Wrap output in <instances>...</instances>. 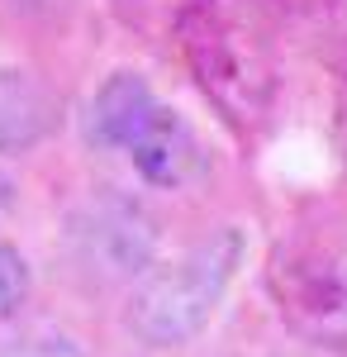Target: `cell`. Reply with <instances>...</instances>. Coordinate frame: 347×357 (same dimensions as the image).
<instances>
[{
    "mask_svg": "<svg viewBox=\"0 0 347 357\" xmlns=\"http://www.w3.org/2000/svg\"><path fill=\"white\" fill-rule=\"evenodd\" d=\"M242 262V229H214L171 262H153L129 301V329L148 348H181L210 324Z\"/></svg>",
    "mask_w": 347,
    "mask_h": 357,
    "instance_id": "obj_2",
    "label": "cell"
},
{
    "mask_svg": "<svg viewBox=\"0 0 347 357\" xmlns=\"http://www.w3.org/2000/svg\"><path fill=\"white\" fill-rule=\"evenodd\" d=\"M291 5H300V10H314V5H333V0H291Z\"/></svg>",
    "mask_w": 347,
    "mask_h": 357,
    "instance_id": "obj_11",
    "label": "cell"
},
{
    "mask_svg": "<svg viewBox=\"0 0 347 357\" xmlns=\"http://www.w3.org/2000/svg\"><path fill=\"white\" fill-rule=\"evenodd\" d=\"M0 357H86L77 348V338L57 329H33V333H15L10 343H0Z\"/></svg>",
    "mask_w": 347,
    "mask_h": 357,
    "instance_id": "obj_8",
    "label": "cell"
},
{
    "mask_svg": "<svg viewBox=\"0 0 347 357\" xmlns=\"http://www.w3.org/2000/svg\"><path fill=\"white\" fill-rule=\"evenodd\" d=\"M109 5L143 38H176V29L186 24L195 10H205L210 0H109Z\"/></svg>",
    "mask_w": 347,
    "mask_h": 357,
    "instance_id": "obj_7",
    "label": "cell"
},
{
    "mask_svg": "<svg viewBox=\"0 0 347 357\" xmlns=\"http://www.w3.org/2000/svg\"><path fill=\"white\" fill-rule=\"evenodd\" d=\"M29 296V267L10 243H0V319H10Z\"/></svg>",
    "mask_w": 347,
    "mask_h": 357,
    "instance_id": "obj_9",
    "label": "cell"
},
{
    "mask_svg": "<svg viewBox=\"0 0 347 357\" xmlns=\"http://www.w3.org/2000/svg\"><path fill=\"white\" fill-rule=\"evenodd\" d=\"M176 43L190 77L214 100V110L238 129H257L276 100V57H271L262 29L242 10L210 0L176 29Z\"/></svg>",
    "mask_w": 347,
    "mask_h": 357,
    "instance_id": "obj_1",
    "label": "cell"
},
{
    "mask_svg": "<svg viewBox=\"0 0 347 357\" xmlns=\"http://www.w3.org/2000/svg\"><path fill=\"white\" fill-rule=\"evenodd\" d=\"M57 96L20 67L0 72V153H24L57 129Z\"/></svg>",
    "mask_w": 347,
    "mask_h": 357,
    "instance_id": "obj_6",
    "label": "cell"
},
{
    "mask_svg": "<svg viewBox=\"0 0 347 357\" xmlns=\"http://www.w3.org/2000/svg\"><path fill=\"white\" fill-rule=\"evenodd\" d=\"M114 148H124L134 172L148 186H157V191H181L195 176H205V143L195 138V129L181 114L171 105H162V100L143 105L124 124V134L114 138Z\"/></svg>",
    "mask_w": 347,
    "mask_h": 357,
    "instance_id": "obj_4",
    "label": "cell"
},
{
    "mask_svg": "<svg viewBox=\"0 0 347 357\" xmlns=\"http://www.w3.org/2000/svg\"><path fill=\"white\" fill-rule=\"evenodd\" d=\"M10 205H15V181H10V176L0 172V215H5Z\"/></svg>",
    "mask_w": 347,
    "mask_h": 357,
    "instance_id": "obj_10",
    "label": "cell"
},
{
    "mask_svg": "<svg viewBox=\"0 0 347 357\" xmlns=\"http://www.w3.org/2000/svg\"><path fill=\"white\" fill-rule=\"evenodd\" d=\"M281 319L304 343L347 348V257L323 243H291L267 272Z\"/></svg>",
    "mask_w": 347,
    "mask_h": 357,
    "instance_id": "obj_3",
    "label": "cell"
},
{
    "mask_svg": "<svg viewBox=\"0 0 347 357\" xmlns=\"http://www.w3.org/2000/svg\"><path fill=\"white\" fill-rule=\"evenodd\" d=\"M77 252L105 276H143L157 257V229L134 200H91L72 224Z\"/></svg>",
    "mask_w": 347,
    "mask_h": 357,
    "instance_id": "obj_5",
    "label": "cell"
}]
</instances>
